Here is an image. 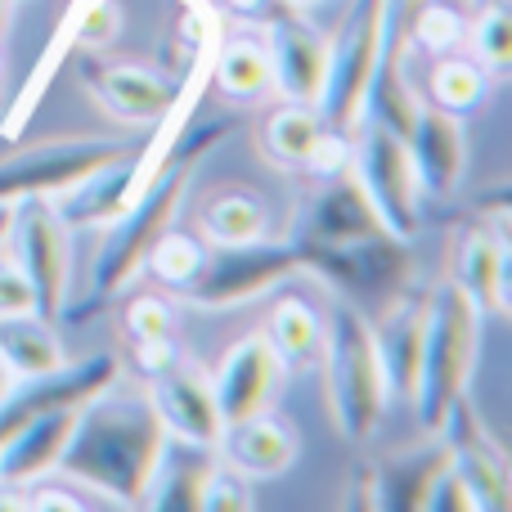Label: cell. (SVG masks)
Wrapping results in <instances>:
<instances>
[{"mask_svg":"<svg viewBox=\"0 0 512 512\" xmlns=\"http://www.w3.org/2000/svg\"><path fill=\"white\" fill-rule=\"evenodd\" d=\"M162 445H167V427L149 391L108 382L86 405H77L54 472H63L72 486H86L108 504L144 508V486H149Z\"/></svg>","mask_w":512,"mask_h":512,"instance_id":"6da1fadb","label":"cell"},{"mask_svg":"<svg viewBox=\"0 0 512 512\" xmlns=\"http://www.w3.org/2000/svg\"><path fill=\"white\" fill-rule=\"evenodd\" d=\"M234 135V122H203V126H180L176 144H171L167 162L158 167V176L135 194V203L126 212H117L113 221L104 225V239H99L95 265H90V292L86 306L68 310L72 319H90L95 310H104L117 292H126L135 279L144 274V261H149L153 243L176 225V212L185 203L189 185H194L203 158L216 149L221 140Z\"/></svg>","mask_w":512,"mask_h":512,"instance_id":"7a4b0ae2","label":"cell"},{"mask_svg":"<svg viewBox=\"0 0 512 512\" xmlns=\"http://www.w3.org/2000/svg\"><path fill=\"white\" fill-rule=\"evenodd\" d=\"M477 346H481V310L454 288L450 279L436 283L427 292V315H423V351H418L414 373V405L423 432H441L445 414L454 400L468 396L472 369H477Z\"/></svg>","mask_w":512,"mask_h":512,"instance_id":"3957f363","label":"cell"},{"mask_svg":"<svg viewBox=\"0 0 512 512\" xmlns=\"http://www.w3.org/2000/svg\"><path fill=\"white\" fill-rule=\"evenodd\" d=\"M328 391V418L351 445H364L382 423L387 387H382L373 328L351 301H337L324 315V351H319Z\"/></svg>","mask_w":512,"mask_h":512,"instance_id":"277c9868","label":"cell"},{"mask_svg":"<svg viewBox=\"0 0 512 512\" xmlns=\"http://www.w3.org/2000/svg\"><path fill=\"white\" fill-rule=\"evenodd\" d=\"M351 180L360 185L364 203L373 207L378 225L396 243H409L423 225V189H418L414 162H409L405 135L360 117L351 140Z\"/></svg>","mask_w":512,"mask_h":512,"instance_id":"5b68a950","label":"cell"},{"mask_svg":"<svg viewBox=\"0 0 512 512\" xmlns=\"http://www.w3.org/2000/svg\"><path fill=\"white\" fill-rule=\"evenodd\" d=\"M301 270H310V252L301 248V239H256L239 248H216L185 288V297L203 310L243 306Z\"/></svg>","mask_w":512,"mask_h":512,"instance_id":"8992f818","label":"cell"},{"mask_svg":"<svg viewBox=\"0 0 512 512\" xmlns=\"http://www.w3.org/2000/svg\"><path fill=\"white\" fill-rule=\"evenodd\" d=\"M5 248L23 265L36 297V315L59 319L68 310V283H72V230L54 212L50 198H23L9 207V234Z\"/></svg>","mask_w":512,"mask_h":512,"instance_id":"52a82bcc","label":"cell"},{"mask_svg":"<svg viewBox=\"0 0 512 512\" xmlns=\"http://www.w3.org/2000/svg\"><path fill=\"white\" fill-rule=\"evenodd\" d=\"M122 140H99V135H81V140H45L32 149L14 153L0 162V207H14L23 198H59L90 171L104 162L126 158Z\"/></svg>","mask_w":512,"mask_h":512,"instance_id":"ba28073f","label":"cell"},{"mask_svg":"<svg viewBox=\"0 0 512 512\" xmlns=\"http://www.w3.org/2000/svg\"><path fill=\"white\" fill-rule=\"evenodd\" d=\"M90 95L104 104V113L122 117L135 126H162L167 117L194 113V90L203 86H176L167 72L144 68V63H117V59H81Z\"/></svg>","mask_w":512,"mask_h":512,"instance_id":"9c48e42d","label":"cell"},{"mask_svg":"<svg viewBox=\"0 0 512 512\" xmlns=\"http://www.w3.org/2000/svg\"><path fill=\"white\" fill-rule=\"evenodd\" d=\"M261 50L270 63V90H279L288 104H315L319 86H324V63L328 41L310 18L288 14V9H270L261 27Z\"/></svg>","mask_w":512,"mask_h":512,"instance_id":"30bf717a","label":"cell"},{"mask_svg":"<svg viewBox=\"0 0 512 512\" xmlns=\"http://www.w3.org/2000/svg\"><path fill=\"white\" fill-rule=\"evenodd\" d=\"M387 234L373 216V207L364 203L360 185L351 180V171L342 176H328L324 185L310 194V203L301 207L297 225H292V239H301V248L310 252V270L324 252H337V248H351V243H364V239H378Z\"/></svg>","mask_w":512,"mask_h":512,"instance_id":"8fae6325","label":"cell"},{"mask_svg":"<svg viewBox=\"0 0 512 512\" xmlns=\"http://www.w3.org/2000/svg\"><path fill=\"white\" fill-rule=\"evenodd\" d=\"M441 436L450 445V463L463 481H468L472 499H477V512H504L512 504V490H508V459L499 450V441H490L486 423L481 414L472 409L468 396L454 400V409L445 414Z\"/></svg>","mask_w":512,"mask_h":512,"instance_id":"7c38bea8","label":"cell"},{"mask_svg":"<svg viewBox=\"0 0 512 512\" xmlns=\"http://www.w3.org/2000/svg\"><path fill=\"white\" fill-rule=\"evenodd\" d=\"M149 396H153V405H158V418H162V427H167V436L216 450L225 423H221V409H216V396H212V373H207L203 364L176 355L167 369L149 378Z\"/></svg>","mask_w":512,"mask_h":512,"instance_id":"4fadbf2b","label":"cell"},{"mask_svg":"<svg viewBox=\"0 0 512 512\" xmlns=\"http://www.w3.org/2000/svg\"><path fill=\"white\" fill-rule=\"evenodd\" d=\"M283 373L288 369L270 351L261 328L239 337L212 373V396H216V409H221V423H239V418L270 409L283 387Z\"/></svg>","mask_w":512,"mask_h":512,"instance_id":"5bb4252c","label":"cell"},{"mask_svg":"<svg viewBox=\"0 0 512 512\" xmlns=\"http://www.w3.org/2000/svg\"><path fill=\"white\" fill-rule=\"evenodd\" d=\"M108 382H117V360L104 351L86 355L81 364H63L54 373H41V378L14 382L5 391V400H0V441L32 414H45V409H59V405H86Z\"/></svg>","mask_w":512,"mask_h":512,"instance_id":"9a60e30c","label":"cell"},{"mask_svg":"<svg viewBox=\"0 0 512 512\" xmlns=\"http://www.w3.org/2000/svg\"><path fill=\"white\" fill-rule=\"evenodd\" d=\"M405 149H409V162H414V176H418V189H423V194L450 198L454 189L463 185V171H468L463 117L418 99V113L405 131Z\"/></svg>","mask_w":512,"mask_h":512,"instance_id":"2e32d148","label":"cell"},{"mask_svg":"<svg viewBox=\"0 0 512 512\" xmlns=\"http://www.w3.org/2000/svg\"><path fill=\"white\" fill-rule=\"evenodd\" d=\"M450 283L481 310V315H504L508 310V239L504 225H468L454 239Z\"/></svg>","mask_w":512,"mask_h":512,"instance_id":"e0dca14e","label":"cell"},{"mask_svg":"<svg viewBox=\"0 0 512 512\" xmlns=\"http://www.w3.org/2000/svg\"><path fill=\"white\" fill-rule=\"evenodd\" d=\"M72 418H77V405H59L18 423L0 441V490H27L32 481L50 477L59 468L63 445H68Z\"/></svg>","mask_w":512,"mask_h":512,"instance_id":"ac0fdd59","label":"cell"},{"mask_svg":"<svg viewBox=\"0 0 512 512\" xmlns=\"http://www.w3.org/2000/svg\"><path fill=\"white\" fill-rule=\"evenodd\" d=\"M216 450H221L225 468H234L239 477L270 481L297 463V432L283 418H274L270 409H261V414H248L239 423H225Z\"/></svg>","mask_w":512,"mask_h":512,"instance_id":"d6986e66","label":"cell"},{"mask_svg":"<svg viewBox=\"0 0 512 512\" xmlns=\"http://www.w3.org/2000/svg\"><path fill=\"white\" fill-rule=\"evenodd\" d=\"M423 315H427V297H396L382 310L373 328V351H378V369H382V387L387 400L409 405V391H414V373H418V351H423Z\"/></svg>","mask_w":512,"mask_h":512,"instance_id":"ffe728a7","label":"cell"},{"mask_svg":"<svg viewBox=\"0 0 512 512\" xmlns=\"http://www.w3.org/2000/svg\"><path fill=\"white\" fill-rule=\"evenodd\" d=\"M216 450L207 445H189L167 436L162 445L158 463L149 472V486H144V508H158V512H198V499H203V486L212 477Z\"/></svg>","mask_w":512,"mask_h":512,"instance_id":"44dd1931","label":"cell"},{"mask_svg":"<svg viewBox=\"0 0 512 512\" xmlns=\"http://www.w3.org/2000/svg\"><path fill=\"white\" fill-rule=\"evenodd\" d=\"M450 468V445L432 441L423 450L391 454V459L373 463V508L382 512H423L427 490L441 472Z\"/></svg>","mask_w":512,"mask_h":512,"instance_id":"7402d4cb","label":"cell"},{"mask_svg":"<svg viewBox=\"0 0 512 512\" xmlns=\"http://www.w3.org/2000/svg\"><path fill=\"white\" fill-rule=\"evenodd\" d=\"M0 364L9 369V378H41L68 364L63 337L54 333V319L45 315H9L0 319Z\"/></svg>","mask_w":512,"mask_h":512,"instance_id":"603a6c76","label":"cell"},{"mask_svg":"<svg viewBox=\"0 0 512 512\" xmlns=\"http://www.w3.org/2000/svg\"><path fill=\"white\" fill-rule=\"evenodd\" d=\"M198 234L212 248H239L270 234V212H265L256 189H221L198 207Z\"/></svg>","mask_w":512,"mask_h":512,"instance_id":"cb8c5ba5","label":"cell"},{"mask_svg":"<svg viewBox=\"0 0 512 512\" xmlns=\"http://www.w3.org/2000/svg\"><path fill=\"white\" fill-rule=\"evenodd\" d=\"M265 342L283 369H315L324 351V315L306 297H283L265 319Z\"/></svg>","mask_w":512,"mask_h":512,"instance_id":"d4e9b609","label":"cell"},{"mask_svg":"<svg viewBox=\"0 0 512 512\" xmlns=\"http://www.w3.org/2000/svg\"><path fill=\"white\" fill-rule=\"evenodd\" d=\"M207 77L234 104L261 99L270 90V63H265L261 36H221L212 50V63H207Z\"/></svg>","mask_w":512,"mask_h":512,"instance_id":"484cf974","label":"cell"},{"mask_svg":"<svg viewBox=\"0 0 512 512\" xmlns=\"http://www.w3.org/2000/svg\"><path fill=\"white\" fill-rule=\"evenodd\" d=\"M427 90H432L427 104L445 108V113H454V117H472L490 104V95H495V77H490L477 59H459V54L450 50L432 63Z\"/></svg>","mask_w":512,"mask_h":512,"instance_id":"4316f807","label":"cell"},{"mask_svg":"<svg viewBox=\"0 0 512 512\" xmlns=\"http://www.w3.org/2000/svg\"><path fill=\"white\" fill-rule=\"evenodd\" d=\"M319 131H324V117L315 113V104H288V99H283V108H274V113L265 117L261 144L279 167H301L310 144L319 140Z\"/></svg>","mask_w":512,"mask_h":512,"instance_id":"83f0119b","label":"cell"},{"mask_svg":"<svg viewBox=\"0 0 512 512\" xmlns=\"http://www.w3.org/2000/svg\"><path fill=\"white\" fill-rule=\"evenodd\" d=\"M472 41L477 63L490 77H508L512 72V23L504 0H481V14L472 18V27L463 32Z\"/></svg>","mask_w":512,"mask_h":512,"instance_id":"f1b7e54d","label":"cell"},{"mask_svg":"<svg viewBox=\"0 0 512 512\" xmlns=\"http://www.w3.org/2000/svg\"><path fill=\"white\" fill-rule=\"evenodd\" d=\"M463 32H468V23H463L459 9L441 5V0H423L414 9V18H409V50L441 59L463 41Z\"/></svg>","mask_w":512,"mask_h":512,"instance_id":"f546056e","label":"cell"},{"mask_svg":"<svg viewBox=\"0 0 512 512\" xmlns=\"http://www.w3.org/2000/svg\"><path fill=\"white\" fill-rule=\"evenodd\" d=\"M203 261H207L203 243L189 239V234L167 230L158 243H153V252H149V261H144V270H153L162 283H167V288H180V292H185L189 283H194V274L203 270Z\"/></svg>","mask_w":512,"mask_h":512,"instance_id":"4dcf8cb0","label":"cell"},{"mask_svg":"<svg viewBox=\"0 0 512 512\" xmlns=\"http://www.w3.org/2000/svg\"><path fill=\"white\" fill-rule=\"evenodd\" d=\"M122 32V18H117L113 0H81L77 18H72V50H108Z\"/></svg>","mask_w":512,"mask_h":512,"instance_id":"1f68e13d","label":"cell"},{"mask_svg":"<svg viewBox=\"0 0 512 512\" xmlns=\"http://www.w3.org/2000/svg\"><path fill=\"white\" fill-rule=\"evenodd\" d=\"M122 328L131 342H158V337L176 333V315H171V306L162 297H135L122 310Z\"/></svg>","mask_w":512,"mask_h":512,"instance_id":"d6a6232c","label":"cell"},{"mask_svg":"<svg viewBox=\"0 0 512 512\" xmlns=\"http://www.w3.org/2000/svg\"><path fill=\"white\" fill-rule=\"evenodd\" d=\"M252 504L256 499H252L248 477H239L234 468L216 463L212 477H207V486H203V499H198V512H248Z\"/></svg>","mask_w":512,"mask_h":512,"instance_id":"836d02e7","label":"cell"},{"mask_svg":"<svg viewBox=\"0 0 512 512\" xmlns=\"http://www.w3.org/2000/svg\"><path fill=\"white\" fill-rule=\"evenodd\" d=\"M9 315H36V297H32V283H27L23 265L14 261V252L0 239V319H9Z\"/></svg>","mask_w":512,"mask_h":512,"instance_id":"e575fe53","label":"cell"},{"mask_svg":"<svg viewBox=\"0 0 512 512\" xmlns=\"http://www.w3.org/2000/svg\"><path fill=\"white\" fill-rule=\"evenodd\" d=\"M301 167H306L315 180H328V176L351 171V140H346V131L324 126V131H319V140L310 144V153H306V162H301Z\"/></svg>","mask_w":512,"mask_h":512,"instance_id":"d590c367","label":"cell"},{"mask_svg":"<svg viewBox=\"0 0 512 512\" xmlns=\"http://www.w3.org/2000/svg\"><path fill=\"white\" fill-rule=\"evenodd\" d=\"M423 512H477V499H472L468 481L454 472V463L441 472V477L432 481V490H427V504Z\"/></svg>","mask_w":512,"mask_h":512,"instance_id":"8d00e7d4","label":"cell"},{"mask_svg":"<svg viewBox=\"0 0 512 512\" xmlns=\"http://www.w3.org/2000/svg\"><path fill=\"white\" fill-rule=\"evenodd\" d=\"M131 351H135V373H140L144 382H149L153 373H162L180 355L171 337H158V342H131Z\"/></svg>","mask_w":512,"mask_h":512,"instance_id":"74e56055","label":"cell"},{"mask_svg":"<svg viewBox=\"0 0 512 512\" xmlns=\"http://www.w3.org/2000/svg\"><path fill=\"white\" fill-rule=\"evenodd\" d=\"M27 490H32V495H27L23 499V508H81V499H72V495H59V490H50V486H36V481H32V486H27Z\"/></svg>","mask_w":512,"mask_h":512,"instance_id":"f35d334b","label":"cell"},{"mask_svg":"<svg viewBox=\"0 0 512 512\" xmlns=\"http://www.w3.org/2000/svg\"><path fill=\"white\" fill-rule=\"evenodd\" d=\"M351 508H373V463H360L355 468V495Z\"/></svg>","mask_w":512,"mask_h":512,"instance_id":"ab89813d","label":"cell"},{"mask_svg":"<svg viewBox=\"0 0 512 512\" xmlns=\"http://www.w3.org/2000/svg\"><path fill=\"white\" fill-rule=\"evenodd\" d=\"M225 9L234 18H265L274 9V0H225Z\"/></svg>","mask_w":512,"mask_h":512,"instance_id":"60d3db41","label":"cell"},{"mask_svg":"<svg viewBox=\"0 0 512 512\" xmlns=\"http://www.w3.org/2000/svg\"><path fill=\"white\" fill-rule=\"evenodd\" d=\"M9 23H14V0H0V41L9 36Z\"/></svg>","mask_w":512,"mask_h":512,"instance_id":"b9f144b4","label":"cell"},{"mask_svg":"<svg viewBox=\"0 0 512 512\" xmlns=\"http://www.w3.org/2000/svg\"><path fill=\"white\" fill-rule=\"evenodd\" d=\"M297 9H328V5H342V0H288Z\"/></svg>","mask_w":512,"mask_h":512,"instance_id":"7bdbcfd3","label":"cell"},{"mask_svg":"<svg viewBox=\"0 0 512 512\" xmlns=\"http://www.w3.org/2000/svg\"><path fill=\"white\" fill-rule=\"evenodd\" d=\"M9 387H14V378H9V369L0 364V400H5V391H9Z\"/></svg>","mask_w":512,"mask_h":512,"instance_id":"ee69618b","label":"cell"},{"mask_svg":"<svg viewBox=\"0 0 512 512\" xmlns=\"http://www.w3.org/2000/svg\"><path fill=\"white\" fill-rule=\"evenodd\" d=\"M9 234V207H0V239Z\"/></svg>","mask_w":512,"mask_h":512,"instance_id":"f6af8a7d","label":"cell"},{"mask_svg":"<svg viewBox=\"0 0 512 512\" xmlns=\"http://www.w3.org/2000/svg\"><path fill=\"white\" fill-rule=\"evenodd\" d=\"M0 77H5V59H0Z\"/></svg>","mask_w":512,"mask_h":512,"instance_id":"bcb514c9","label":"cell"},{"mask_svg":"<svg viewBox=\"0 0 512 512\" xmlns=\"http://www.w3.org/2000/svg\"><path fill=\"white\" fill-rule=\"evenodd\" d=\"M14 5H18V0H14Z\"/></svg>","mask_w":512,"mask_h":512,"instance_id":"7dc6e473","label":"cell"}]
</instances>
